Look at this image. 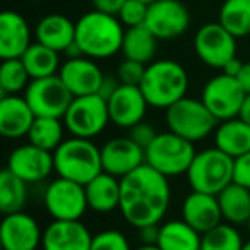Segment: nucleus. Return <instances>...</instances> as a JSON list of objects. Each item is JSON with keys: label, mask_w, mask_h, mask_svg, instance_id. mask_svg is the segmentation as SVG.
Returning a JSON list of instances; mask_svg holds the SVG:
<instances>
[{"label": "nucleus", "mask_w": 250, "mask_h": 250, "mask_svg": "<svg viewBox=\"0 0 250 250\" xmlns=\"http://www.w3.org/2000/svg\"><path fill=\"white\" fill-rule=\"evenodd\" d=\"M40 223L24 211L5 214L0 225V243L4 250H36L42 245Z\"/></svg>", "instance_id": "16"}, {"label": "nucleus", "mask_w": 250, "mask_h": 250, "mask_svg": "<svg viewBox=\"0 0 250 250\" xmlns=\"http://www.w3.org/2000/svg\"><path fill=\"white\" fill-rule=\"evenodd\" d=\"M65 124L63 118L55 117H36L28 134V141L35 146L46 151H55L63 143Z\"/></svg>", "instance_id": "31"}, {"label": "nucleus", "mask_w": 250, "mask_h": 250, "mask_svg": "<svg viewBox=\"0 0 250 250\" xmlns=\"http://www.w3.org/2000/svg\"><path fill=\"white\" fill-rule=\"evenodd\" d=\"M247 228H249V233H250V218H249V221H247Z\"/></svg>", "instance_id": "49"}, {"label": "nucleus", "mask_w": 250, "mask_h": 250, "mask_svg": "<svg viewBox=\"0 0 250 250\" xmlns=\"http://www.w3.org/2000/svg\"><path fill=\"white\" fill-rule=\"evenodd\" d=\"M139 235L143 243L147 245H154L158 242V236H160V225H151V226H144L139 229Z\"/></svg>", "instance_id": "41"}, {"label": "nucleus", "mask_w": 250, "mask_h": 250, "mask_svg": "<svg viewBox=\"0 0 250 250\" xmlns=\"http://www.w3.org/2000/svg\"><path fill=\"white\" fill-rule=\"evenodd\" d=\"M214 146L235 160L250 153V124L240 117L219 122L214 130Z\"/></svg>", "instance_id": "25"}, {"label": "nucleus", "mask_w": 250, "mask_h": 250, "mask_svg": "<svg viewBox=\"0 0 250 250\" xmlns=\"http://www.w3.org/2000/svg\"><path fill=\"white\" fill-rule=\"evenodd\" d=\"M28 202V184L4 168L0 173V211L2 214H12L24 209Z\"/></svg>", "instance_id": "30"}, {"label": "nucleus", "mask_w": 250, "mask_h": 250, "mask_svg": "<svg viewBox=\"0 0 250 250\" xmlns=\"http://www.w3.org/2000/svg\"><path fill=\"white\" fill-rule=\"evenodd\" d=\"M238 117L243 118V120H245L247 124H250V94H247V96H245V101H243L242 110H240Z\"/></svg>", "instance_id": "45"}, {"label": "nucleus", "mask_w": 250, "mask_h": 250, "mask_svg": "<svg viewBox=\"0 0 250 250\" xmlns=\"http://www.w3.org/2000/svg\"><path fill=\"white\" fill-rule=\"evenodd\" d=\"M110 122L108 100H104L101 94L76 96L63 117V124L70 136L83 139L98 137Z\"/></svg>", "instance_id": "8"}, {"label": "nucleus", "mask_w": 250, "mask_h": 250, "mask_svg": "<svg viewBox=\"0 0 250 250\" xmlns=\"http://www.w3.org/2000/svg\"><path fill=\"white\" fill-rule=\"evenodd\" d=\"M118 86H120V81H118V77L104 76L103 83H101V87H100V93H98V94H101L104 100H108V98H110L111 94L118 89Z\"/></svg>", "instance_id": "42"}, {"label": "nucleus", "mask_w": 250, "mask_h": 250, "mask_svg": "<svg viewBox=\"0 0 250 250\" xmlns=\"http://www.w3.org/2000/svg\"><path fill=\"white\" fill-rule=\"evenodd\" d=\"M125 29L120 19L113 14L91 11L81 16L76 22V43L84 57L104 60L122 52Z\"/></svg>", "instance_id": "2"}, {"label": "nucleus", "mask_w": 250, "mask_h": 250, "mask_svg": "<svg viewBox=\"0 0 250 250\" xmlns=\"http://www.w3.org/2000/svg\"><path fill=\"white\" fill-rule=\"evenodd\" d=\"M247 93L240 86L238 79L228 74L211 77L202 87L201 100L218 122L229 120L240 115Z\"/></svg>", "instance_id": "11"}, {"label": "nucleus", "mask_w": 250, "mask_h": 250, "mask_svg": "<svg viewBox=\"0 0 250 250\" xmlns=\"http://www.w3.org/2000/svg\"><path fill=\"white\" fill-rule=\"evenodd\" d=\"M53 161L59 177L81 185H86L103 171L101 147H98L93 139L69 137L53 151Z\"/></svg>", "instance_id": "4"}, {"label": "nucleus", "mask_w": 250, "mask_h": 250, "mask_svg": "<svg viewBox=\"0 0 250 250\" xmlns=\"http://www.w3.org/2000/svg\"><path fill=\"white\" fill-rule=\"evenodd\" d=\"M33 2H42V0H33Z\"/></svg>", "instance_id": "50"}, {"label": "nucleus", "mask_w": 250, "mask_h": 250, "mask_svg": "<svg viewBox=\"0 0 250 250\" xmlns=\"http://www.w3.org/2000/svg\"><path fill=\"white\" fill-rule=\"evenodd\" d=\"M146 63L136 62V60L125 59L124 62H120L117 69V77L120 81V84H127V86H139L141 81L146 72Z\"/></svg>", "instance_id": "37"}, {"label": "nucleus", "mask_w": 250, "mask_h": 250, "mask_svg": "<svg viewBox=\"0 0 250 250\" xmlns=\"http://www.w3.org/2000/svg\"><path fill=\"white\" fill-rule=\"evenodd\" d=\"M35 38L42 45L63 53L76 42V22L63 14H48L38 21Z\"/></svg>", "instance_id": "23"}, {"label": "nucleus", "mask_w": 250, "mask_h": 250, "mask_svg": "<svg viewBox=\"0 0 250 250\" xmlns=\"http://www.w3.org/2000/svg\"><path fill=\"white\" fill-rule=\"evenodd\" d=\"M93 235L83 221H55L43 229V250H91Z\"/></svg>", "instance_id": "19"}, {"label": "nucleus", "mask_w": 250, "mask_h": 250, "mask_svg": "<svg viewBox=\"0 0 250 250\" xmlns=\"http://www.w3.org/2000/svg\"><path fill=\"white\" fill-rule=\"evenodd\" d=\"M36 115L24 96L7 94L0 98V134L5 139L28 137Z\"/></svg>", "instance_id": "20"}, {"label": "nucleus", "mask_w": 250, "mask_h": 250, "mask_svg": "<svg viewBox=\"0 0 250 250\" xmlns=\"http://www.w3.org/2000/svg\"><path fill=\"white\" fill-rule=\"evenodd\" d=\"M219 24L235 38L250 35V0H225L219 9Z\"/></svg>", "instance_id": "32"}, {"label": "nucleus", "mask_w": 250, "mask_h": 250, "mask_svg": "<svg viewBox=\"0 0 250 250\" xmlns=\"http://www.w3.org/2000/svg\"><path fill=\"white\" fill-rule=\"evenodd\" d=\"M141 2H144V4L149 5V4H153V2H156V0H141Z\"/></svg>", "instance_id": "48"}, {"label": "nucleus", "mask_w": 250, "mask_h": 250, "mask_svg": "<svg viewBox=\"0 0 250 250\" xmlns=\"http://www.w3.org/2000/svg\"><path fill=\"white\" fill-rule=\"evenodd\" d=\"M158 48V38L147 29L146 24L125 29L122 53L125 59L136 60L141 63H151Z\"/></svg>", "instance_id": "28"}, {"label": "nucleus", "mask_w": 250, "mask_h": 250, "mask_svg": "<svg viewBox=\"0 0 250 250\" xmlns=\"http://www.w3.org/2000/svg\"><path fill=\"white\" fill-rule=\"evenodd\" d=\"M43 204L55 221H81L89 209L84 185L62 177H57L46 185Z\"/></svg>", "instance_id": "9"}, {"label": "nucleus", "mask_w": 250, "mask_h": 250, "mask_svg": "<svg viewBox=\"0 0 250 250\" xmlns=\"http://www.w3.org/2000/svg\"><path fill=\"white\" fill-rule=\"evenodd\" d=\"M146 163V149L141 147L130 136L113 137L101 146L103 171L118 178L127 177Z\"/></svg>", "instance_id": "15"}, {"label": "nucleus", "mask_w": 250, "mask_h": 250, "mask_svg": "<svg viewBox=\"0 0 250 250\" xmlns=\"http://www.w3.org/2000/svg\"><path fill=\"white\" fill-rule=\"evenodd\" d=\"M96 11L106 12V14H113L117 16L120 12L122 5L127 2V0H91Z\"/></svg>", "instance_id": "40"}, {"label": "nucleus", "mask_w": 250, "mask_h": 250, "mask_svg": "<svg viewBox=\"0 0 250 250\" xmlns=\"http://www.w3.org/2000/svg\"><path fill=\"white\" fill-rule=\"evenodd\" d=\"M24 98L36 117L63 118L72 103L74 96L60 76L33 79L24 91Z\"/></svg>", "instance_id": "10"}, {"label": "nucleus", "mask_w": 250, "mask_h": 250, "mask_svg": "<svg viewBox=\"0 0 250 250\" xmlns=\"http://www.w3.org/2000/svg\"><path fill=\"white\" fill-rule=\"evenodd\" d=\"M242 67H243V62H240L238 59H233V60H229L228 63H226L225 67H223V74H228V76H233V77H236L240 74V70H242Z\"/></svg>", "instance_id": "44"}, {"label": "nucleus", "mask_w": 250, "mask_h": 250, "mask_svg": "<svg viewBox=\"0 0 250 250\" xmlns=\"http://www.w3.org/2000/svg\"><path fill=\"white\" fill-rule=\"evenodd\" d=\"M233 182L250 190V153L243 154V156H238L235 160Z\"/></svg>", "instance_id": "39"}, {"label": "nucleus", "mask_w": 250, "mask_h": 250, "mask_svg": "<svg viewBox=\"0 0 250 250\" xmlns=\"http://www.w3.org/2000/svg\"><path fill=\"white\" fill-rule=\"evenodd\" d=\"M195 154L194 143L167 130L146 147V163L168 178L180 177L187 175Z\"/></svg>", "instance_id": "7"}, {"label": "nucleus", "mask_w": 250, "mask_h": 250, "mask_svg": "<svg viewBox=\"0 0 250 250\" xmlns=\"http://www.w3.org/2000/svg\"><path fill=\"white\" fill-rule=\"evenodd\" d=\"M139 87L149 106L167 110L187 96L188 74L182 63L171 59L153 60L147 63Z\"/></svg>", "instance_id": "3"}, {"label": "nucleus", "mask_w": 250, "mask_h": 250, "mask_svg": "<svg viewBox=\"0 0 250 250\" xmlns=\"http://www.w3.org/2000/svg\"><path fill=\"white\" fill-rule=\"evenodd\" d=\"M59 76L74 98L98 94L104 79L103 70L100 69L96 60L89 59V57L67 59L60 67Z\"/></svg>", "instance_id": "18"}, {"label": "nucleus", "mask_w": 250, "mask_h": 250, "mask_svg": "<svg viewBox=\"0 0 250 250\" xmlns=\"http://www.w3.org/2000/svg\"><path fill=\"white\" fill-rule=\"evenodd\" d=\"M156 245L161 250H201L202 233L184 219H170L160 225Z\"/></svg>", "instance_id": "26"}, {"label": "nucleus", "mask_w": 250, "mask_h": 250, "mask_svg": "<svg viewBox=\"0 0 250 250\" xmlns=\"http://www.w3.org/2000/svg\"><path fill=\"white\" fill-rule=\"evenodd\" d=\"M22 63L28 69L31 79H42V77L57 76L62 67L60 63V53L57 50H52L42 43H33L24 55L21 57Z\"/></svg>", "instance_id": "29"}, {"label": "nucleus", "mask_w": 250, "mask_h": 250, "mask_svg": "<svg viewBox=\"0 0 250 250\" xmlns=\"http://www.w3.org/2000/svg\"><path fill=\"white\" fill-rule=\"evenodd\" d=\"M91 250H134L127 236L118 229H103L93 235Z\"/></svg>", "instance_id": "35"}, {"label": "nucleus", "mask_w": 250, "mask_h": 250, "mask_svg": "<svg viewBox=\"0 0 250 250\" xmlns=\"http://www.w3.org/2000/svg\"><path fill=\"white\" fill-rule=\"evenodd\" d=\"M242 250H250V240H247V242L243 243V249Z\"/></svg>", "instance_id": "47"}, {"label": "nucleus", "mask_w": 250, "mask_h": 250, "mask_svg": "<svg viewBox=\"0 0 250 250\" xmlns=\"http://www.w3.org/2000/svg\"><path fill=\"white\" fill-rule=\"evenodd\" d=\"M5 168L29 185L45 182L55 171V161L52 151L28 143L11 151Z\"/></svg>", "instance_id": "14"}, {"label": "nucleus", "mask_w": 250, "mask_h": 250, "mask_svg": "<svg viewBox=\"0 0 250 250\" xmlns=\"http://www.w3.org/2000/svg\"><path fill=\"white\" fill-rule=\"evenodd\" d=\"M182 219L204 235L223 223L218 195L192 190L182 202Z\"/></svg>", "instance_id": "22"}, {"label": "nucleus", "mask_w": 250, "mask_h": 250, "mask_svg": "<svg viewBox=\"0 0 250 250\" xmlns=\"http://www.w3.org/2000/svg\"><path fill=\"white\" fill-rule=\"evenodd\" d=\"M31 45V29L28 21L19 12H2L0 14V59H21Z\"/></svg>", "instance_id": "21"}, {"label": "nucleus", "mask_w": 250, "mask_h": 250, "mask_svg": "<svg viewBox=\"0 0 250 250\" xmlns=\"http://www.w3.org/2000/svg\"><path fill=\"white\" fill-rule=\"evenodd\" d=\"M147 9H149V5L141 2V0H127V2L122 5L117 18L120 19V22L125 28L143 26V24H146Z\"/></svg>", "instance_id": "36"}, {"label": "nucleus", "mask_w": 250, "mask_h": 250, "mask_svg": "<svg viewBox=\"0 0 250 250\" xmlns=\"http://www.w3.org/2000/svg\"><path fill=\"white\" fill-rule=\"evenodd\" d=\"M129 136L132 137L141 147L146 149V147L156 139L158 132H156V129H154V125L146 124V122H141V124L134 125L132 129L129 130Z\"/></svg>", "instance_id": "38"}, {"label": "nucleus", "mask_w": 250, "mask_h": 250, "mask_svg": "<svg viewBox=\"0 0 250 250\" xmlns=\"http://www.w3.org/2000/svg\"><path fill=\"white\" fill-rule=\"evenodd\" d=\"M146 96L139 86H127L120 84L118 89L108 98V111L110 120L120 129H132L134 125L144 122L147 111Z\"/></svg>", "instance_id": "17"}, {"label": "nucleus", "mask_w": 250, "mask_h": 250, "mask_svg": "<svg viewBox=\"0 0 250 250\" xmlns=\"http://www.w3.org/2000/svg\"><path fill=\"white\" fill-rule=\"evenodd\" d=\"M243 243L245 242L235 225L219 223L202 235L201 250H242Z\"/></svg>", "instance_id": "34"}, {"label": "nucleus", "mask_w": 250, "mask_h": 250, "mask_svg": "<svg viewBox=\"0 0 250 250\" xmlns=\"http://www.w3.org/2000/svg\"><path fill=\"white\" fill-rule=\"evenodd\" d=\"M120 212L130 226L161 225L171 202L168 177L144 163L127 177L120 178Z\"/></svg>", "instance_id": "1"}, {"label": "nucleus", "mask_w": 250, "mask_h": 250, "mask_svg": "<svg viewBox=\"0 0 250 250\" xmlns=\"http://www.w3.org/2000/svg\"><path fill=\"white\" fill-rule=\"evenodd\" d=\"M87 197V208L98 214H108L120 209V178L101 171L98 177L84 185Z\"/></svg>", "instance_id": "24"}, {"label": "nucleus", "mask_w": 250, "mask_h": 250, "mask_svg": "<svg viewBox=\"0 0 250 250\" xmlns=\"http://www.w3.org/2000/svg\"><path fill=\"white\" fill-rule=\"evenodd\" d=\"M235 158L228 156L218 147H208L195 154L187 171V180L192 190L218 195L233 182Z\"/></svg>", "instance_id": "5"}, {"label": "nucleus", "mask_w": 250, "mask_h": 250, "mask_svg": "<svg viewBox=\"0 0 250 250\" xmlns=\"http://www.w3.org/2000/svg\"><path fill=\"white\" fill-rule=\"evenodd\" d=\"M223 219L235 226L247 225L250 218V190L242 185L231 184L218 194Z\"/></svg>", "instance_id": "27"}, {"label": "nucleus", "mask_w": 250, "mask_h": 250, "mask_svg": "<svg viewBox=\"0 0 250 250\" xmlns=\"http://www.w3.org/2000/svg\"><path fill=\"white\" fill-rule=\"evenodd\" d=\"M31 81V76L21 59L4 60L0 65V93L2 96L19 94L21 91H26Z\"/></svg>", "instance_id": "33"}, {"label": "nucleus", "mask_w": 250, "mask_h": 250, "mask_svg": "<svg viewBox=\"0 0 250 250\" xmlns=\"http://www.w3.org/2000/svg\"><path fill=\"white\" fill-rule=\"evenodd\" d=\"M194 50L202 63L223 69L236 57V38L219 22H208L195 33Z\"/></svg>", "instance_id": "12"}, {"label": "nucleus", "mask_w": 250, "mask_h": 250, "mask_svg": "<svg viewBox=\"0 0 250 250\" xmlns=\"http://www.w3.org/2000/svg\"><path fill=\"white\" fill-rule=\"evenodd\" d=\"M146 26L158 40H175L190 26V12L180 0H156L147 9Z\"/></svg>", "instance_id": "13"}, {"label": "nucleus", "mask_w": 250, "mask_h": 250, "mask_svg": "<svg viewBox=\"0 0 250 250\" xmlns=\"http://www.w3.org/2000/svg\"><path fill=\"white\" fill-rule=\"evenodd\" d=\"M165 122L170 132L190 141L199 143L209 137L216 130L219 122L208 110L202 100L197 98H182L170 108H167Z\"/></svg>", "instance_id": "6"}, {"label": "nucleus", "mask_w": 250, "mask_h": 250, "mask_svg": "<svg viewBox=\"0 0 250 250\" xmlns=\"http://www.w3.org/2000/svg\"><path fill=\"white\" fill-rule=\"evenodd\" d=\"M134 250H161L160 247L154 243V245H147V243H143L141 247H137V249H134Z\"/></svg>", "instance_id": "46"}, {"label": "nucleus", "mask_w": 250, "mask_h": 250, "mask_svg": "<svg viewBox=\"0 0 250 250\" xmlns=\"http://www.w3.org/2000/svg\"><path fill=\"white\" fill-rule=\"evenodd\" d=\"M236 79H238L240 86L243 87V91H245L247 94H250V62L243 63L242 70H240V74L236 76Z\"/></svg>", "instance_id": "43"}]
</instances>
